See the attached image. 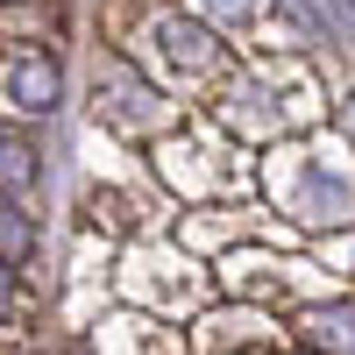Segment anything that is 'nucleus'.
I'll list each match as a JSON object with an SVG mask.
<instances>
[{
    "label": "nucleus",
    "instance_id": "1",
    "mask_svg": "<svg viewBox=\"0 0 355 355\" xmlns=\"http://www.w3.org/2000/svg\"><path fill=\"white\" fill-rule=\"evenodd\" d=\"M355 150L334 135V142H299V150H277L270 157V192L284 206L291 227L306 234H334L355 220Z\"/></svg>",
    "mask_w": 355,
    "mask_h": 355
},
{
    "label": "nucleus",
    "instance_id": "2",
    "mask_svg": "<svg viewBox=\"0 0 355 355\" xmlns=\"http://www.w3.org/2000/svg\"><path fill=\"white\" fill-rule=\"evenodd\" d=\"M93 107L107 114V121L114 128H171L178 121V107H164L157 93H150V85H142L128 64H121V57H100V71H93Z\"/></svg>",
    "mask_w": 355,
    "mask_h": 355
},
{
    "label": "nucleus",
    "instance_id": "3",
    "mask_svg": "<svg viewBox=\"0 0 355 355\" xmlns=\"http://www.w3.org/2000/svg\"><path fill=\"white\" fill-rule=\"evenodd\" d=\"M220 277H227V291H234L242 306L291 299V291H299V306L327 299V291H313V270H306V263H284V256H227V263H220Z\"/></svg>",
    "mask_w": 355,
    "mask_h": 355
},
{
    "label": "nucleus",
    "instance_id": "4",
    "mask_svg": "<svg viewBox=\"0 0 355 355\" xmlns=\"http://www.w3.org/2000/svg\"><path fill=\"white\" fill-rule=\"evenodd\" d=\"M0 100L21 107V114H50L57 100H64V71H57V57H43L36 43L0 50Z\"/></svg>",
    "mask_w": 355,
    "mask_h": 355
},
{
    "label": "nucleus",
    "instance_id": "5",
    "mask_svg": "<svg viewBox=\"0 0 355 355\" xmlns=\"http://www.w3.org/2000/svg\"><path fill=\"white\" fill-rule=\"evenodd\" d=\"M284 327L313 355H355V299L348 291H327V299H313V306H291Z\"/></svg>",
    "mask_w": 355,
    "mask_h": 355
},
{
    "label": "nucleus",
    "instance_id": "6",
    "mask_svg": "<svg viewBox=\"0 0 355 355\" xmlns=\"http://www.w3.org/2000/svg\"><path fill=\"white\" fill-rule=\"evenodd\" d=\"M157 43H164V57H171V64L178 71H192V78H227V50L214 43V28H206L199 15H157Z\"/></svg>",
    "mask_w": 355,
    "mask_h": 355
},
{
    "label": "nucleus",
    "instance_id": "7",
    "mask_svg": "<svg viewBox=\"0 0 355 355\" xmlns=\"http://www.w3.org/2000/svg\"><path fill=\"white\" fill-rule=\"evenodd\" d=\"M277 334H291V327H277L263 306H220V313H206L199 327H192V348L199 355H234V348H263V341H277Z\"/></svg>",
    "mask_w": 355,
    "mask_h": 355
},
{
    "label": "nucleus",
    "instance_id": "8",
    "mask_svg": "<svg viewBox=\"0 0 355 355\" xmlns=\"http://www.w3.org/2000/svg\"><path fill=\"white\" fill-rule=\"evenodd\" d=\"M43 185V150H36V135L28 128H0V192L21 199V192H36Z\"/></svg>",
    "mask_w": 355,
    "mask_h": 355
},
{
    "label": "nucleus",
    "instance_id": "9",
    "mask_svg": "<svg viewBox=\"0 0 355 355\" xmlns=\"http://www.w3.org/2000/svg\"><path fill=\"white\" fill-rule=\"evenodd\" d=\"M28 256H36V220H28L15 199H0V263H15V270H21Z\"/></svg>",
    "mask_w": 355,
    "mask_h": 355
},
{
    "label": "nucleus",
    "instance_id": "10",
    "mask_svg": "<svg viewBox=\"0 0 355 355\" xmlns=\"http://www.w3.org/2000/svg\"><path fill=\"white\" fill-rule=\"evenodd\" d=\"M192 8H199L206 28H249V21H263L270 0H192Z\"/></svg>",
    "mask_w": 355,
    "mask_h": 355
},
{
    "label": "nucleus",
    "instance_id": "11",
    "mask_svg": "<svg viewBox=\"0 0 355 355\" xmlns=\"http://www.w3.org/2000/svg\"><path fill=\"white\" fill-rule=\"evenodd\" d=\"M21 306V284H15V263H0V320Z\"/></svg>",
    "mask_w": 355,
    "mask_h": 355
},
{
    "label": "nucleus",
    "instance_id": "12",
    "mask_svg": "<svg viewBox=\"0 0 355 355\" xmlns=\"http://www.w3.org/2000/svg\"><path fill=\"white\" fill-rule=\"evenodd\" d=\"M334 135H341V142H348V150H355V93H348V100L334 107Z\"/></svg>",
    "mask_w": 355,
    "mask_h": 355
}]
</instances>
